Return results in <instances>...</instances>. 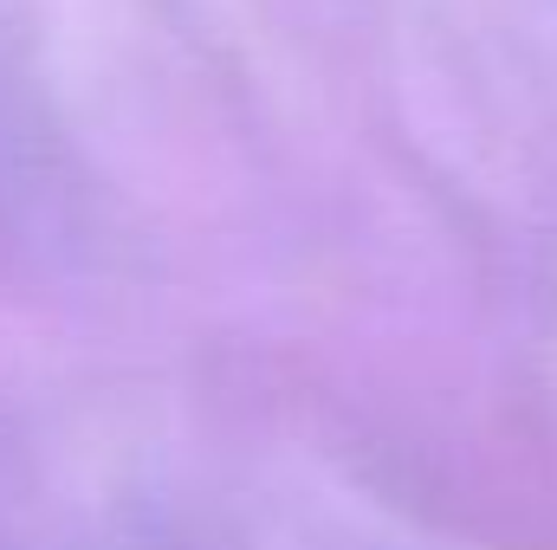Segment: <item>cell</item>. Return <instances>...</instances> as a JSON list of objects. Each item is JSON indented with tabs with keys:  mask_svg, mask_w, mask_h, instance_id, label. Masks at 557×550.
<instances>
[]
</instances>
